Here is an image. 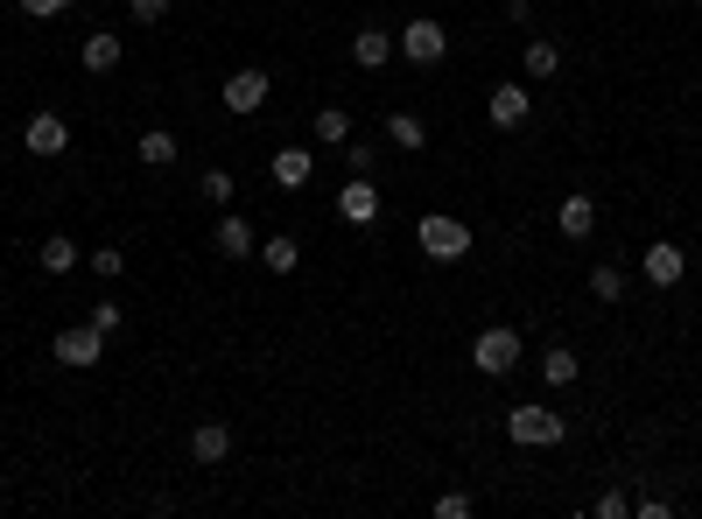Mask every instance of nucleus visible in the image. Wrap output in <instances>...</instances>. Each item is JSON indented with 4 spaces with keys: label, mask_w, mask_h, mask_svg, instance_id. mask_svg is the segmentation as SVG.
<instances>
[{
    "label": "nucleus",
    "mask_w": 702,
    "mask_h": 519,
    "mask_svg": "<svg viewBox=\"0 0 702 519\" xmlns=\"http://www.w3.org/2000/svg\"><path fill=\"white\" fill-rule=\"evenodd\" d=\"M506 436H513L520 450H556V442L570 436V421H562L556 407H513L506 414Z\"/></svg>",
    "instance_id": "obj_2"
},
{
    "label": "nucleus",
    "mask_w": 702,
    "mask_h": 519,
    "mask_svg": "<svg viewBox=\"0 0 702 519\" xmlns=\"http://www.w3.org/2000/svg\"><path fill=\"white\" fill-rule=\"evenodd\" d=\"M197 197H204V204H218V211H232V197H239V183H232V169H204V183H197Z\"/></svg>",
    "instance_id": "obj_20"
},
{
    "label": "nucleus",
    "mask_w": 702,
    "mask_h": 519,
    "mask_svg": "<svg viewBox=\"0 0 702 519\" xmlns=\"http://www.w3.org/2000/svg\"><path fill=\"white\" fill-rule=\"evenodd\" d=\"M590 512H597V519H625V512H633V498H625V492H604Z\"/></svg>",
    "instance_id": "obj_29"
},
{
    "label": "nucleus",
    "mask_w": 702,
    "mask_h": 519,
    "mask_svg": "<svg viewBox=\"0 0 702 519\" xmlns=\"http://www.w3.org/2000/svg\"><path fill=\"white\" fill-rule=\"evenodd\" d=\"M212 246H218L226 260H246V254H260V232H253L239 211H226V218H218V232H212Z\"/></svg>",
    "instance_id": "obj_11"
},
{
    "label": "nucleus",
    "mask_w": 702,
    "mask_h": 519,
    "mask_svg": "<svg viewBox=\"0 0 702 519\" xmlns=\"http://www.w3.org/2000/svg\"><path fill=\"white\" fill-rule=\"evenodd\" d=\"M337 218H345V225H372V218H380V190H372L366 176H345V190H337Z\"/></svg>",
    "instance_id": "obj_10"
},
{
    "label": "nucleus",
    "mask_w": 702,
    "mask_h": 519,
    "mask_svg": "<svg viewBox=\"0 0 702 519\" xmlns=\"http://www.w3.org/2000/svg\"><path fill=\"white\" fill-rule=\"evenodd\" d=\"M471 365L485 379H499V373H513L520 365V330H506V323H492V330H477V345H471Z\"/></svg>",
    "instance_id": "obj_3"
},
{
    "label": "nucleus",
    "mask_w": 702,
    "mask_h": 519,
    "mask_svg": "<svg viewBox=\"0 0 702 519\" xmlns=\"http://www.w3.org/2000/svg\"><path fill=\"white\" fill-rule=\"evenodd\" d=\"M345 161H352V176H372V161H380V155H372L366 141H345Z\"/></svg>",
    "instance_id": "obj_30"
},
{
    "label": "nucleus",
    "mask_w": 702,
    "mask_h": 519,
    "mask_svg": "<svg viewBox=\"0 0 702 519\" xmlns=\"http://www.w3.org/2000/svg\"><path fill=\"white\" fill-rule=\"evenodd\" d=\"M386 56H394V28L366 22V28H358V36H352V64H358V70H380Z\"/></svg>",
    "instance_id": "obj_12"
},
{
    "label": "nucleus",
    "mask_w": 702,
    "mask_h": 519,
    "mask_svg": "<svg viewBox=\"0 0 702 519\" xmlns=\"http://www.w3.org/2000/svg\"><path fill=\"white\" fill-rule=\"evenodd\" d=\"M267 92H275V78H267V70H232V78L218 85L226 113H239V120H246V113H260V106H267Z\"/></svg>",
    "instance_id": "obj_7"
},
{
    "label": "nucleus",
    "mask_w": 702,
    "mask_h": 519,
    "mask_svg": "<svg viewBox=\"0 0 702 519\" xmlns=\"http://www.w3.org/2000/svg\"><path fill=\"white\" fill-rule=\"evenodd\" d=\"M556 225H562V239H576L584 246L590 232H597V204L584 197V190H576V197H562V211H556Z\"/></svg>",
    "instance_id": "obj_13"
},
{
    "label": "nucleus",
    "mask_w": 702,
    "mask_h": 519,
    "mask_svg": "<svg viewBox=\"0 0 702 519\" xmlns=\"http://www.w3.org/2000/svg\"><path fill=\"white\" fill-rule=\"evenodd\" d=\"M639 274H647V281H653V288H675V281H681V274H689V254H681V246H675V239H653V246H647V254H639Z\"/></svg>",
    "instance_id": "obj_8"
},
{
    "label": "nucleus",
    "mask_w": 702,
    "mask_h": 519,
    "mask_svg": "<svg viewBox=\"0 0 702 519\" xmlns=\"http://www.w3.org/2000/svg\"><path fill=\"white\" fill-rule=\"evenodd\" d=\"M590 295H597V302H618V295H625V274H618V267H590Z\"/></svg>",
    "instance_id": "obj_25"
},
{
    "label": "nucleus",
    "mask_w": 702,
    "mask_h": 519,
    "mask_svg": "<svg viewBox=\"0 0 702 519\" xmlns=\"http://www.w3.org/2000/svg\"><path fill=\"white\" fill-rule=\"evenodd\" d=\"M85 323H92V330H119V323H127V309H119V302H92V316H85Z\"/></svg>",
    "instance_id": "obj_27"
},
{
    "label": "nucleus",
    "mask_w": 702,
    "mask_h": 519,
    "mask_svg": "<svg viewBox=\"0 0 702 519\" xmlns=\"http://www.w3.org/2000/svg\"><path fill=\"white\" fill-rule=\"evenodd\" d=\"M36 260H42V274H71V267H78L85 254L64 239V232H56V239H42V246H36Z\"/></svg>",
    "instance_id": "obj_18"
},
{
    "label": "nucleus",
    "mask_w": 702,
    "mask_h": 519,
    "mask_svg": "<svg viewBox=\"0 0 702 519\" xmlns=\"http://www.w3.org/2000/svg\"><path fill=\"white\" fill-rule=\"evenodd\" d=\"M127 14L141 28H155V22H169V0H127Z\"/></svg>",
    "instance_id": "obj_28"
},
{
    "label": "nucleus",
    "mask_w": 702,
    "mask_h": 519,
    "mask_svg": "<svg viewBox=\"0 0 702 519\" xmlns=\"http://www.w3.org/2000/svg\"><path fill=\"white\" fill-rule=\"evenodd\" d=\"M133 155H141L148 169H169V161H176V133L169 127H148L141 141H133Z\"/></svg>",
    "instance_id": "obj_17"
},
{
    "label": "nucleus",
    "mask_w": 702,
    "mask_h": 519,
    "mask_svg": "<svg viewBox=\"0 0 702 519\" xmlns=\"http://www.w3.org/2000/svg\"><path fill=\"white\" fill-rule=\"evenodd\" d=\"M556 64H562L556 42H527V56H520V70H527V78H556Z\"/></svg>",
    "instance_id": "obj_23"
},
{
    "label": "nucleus",
    "mask_w": 702,
    "mask_h": 519,
    "mask_svg": "<svg viewBox=\"0 0 702 519\" xmlns=\"http://www.w3.org/2000/svg\"><path fill=\"white\" fill-rule=\"evenodd\" d=\"M309 176H317V155H309V147H281L275 155V183L281 190H303Z\"/></svg>",
    "instance_id": "obj_15"
},
{
    "label": "nucleus",
    "mask_w": 702,
    "mask_h": 519,
    "mask_svg": "<svg viewBox=\"0 0 702 519\" xmlns=\"http://www.w3.org/2000/svg\"><path fill=\"white\" fill-rule=\"evenodd\" d=\"M71 0H22V14H36V22H50V14H64Z\"/></svg>",
    "instance_id": "obj_32"
},
{
    "label": "nucleus",
    "mask_w": 702,
    "mask_h": 519,
    "mask_svg": "<svg viewBox=\"0 0 702 519\" xmlns=\"http://www.w3.org/2000/svg\"><path fill=\"white\" fill-rule=\"evenodd\" d=\"M92 274L119 281V274H127V246H99V254H92Z\"/></svg>",
    "instance_id": "obj_26"
},
{
    "label": "nucleus",
    "mask_w": 702,
    "mask_h": 519,
    "mask_svg": "<svg viewBox=\"0 0 702 519\" xmlns=\"http://www.w3.org/2000/svg\"><path fill=\"white\" fill-rule=\"evenodd\" d=\"M541 379H548V387H576V351H541Z\"/></svg>",
    "instance_id": "obj_22"
},
{
    "label": "nucleus",
    "mask_w": 702,
    "mask_h": 519,
    "mask_svg": "<svg viewBox=\"0 0 702 519\" xmlns=\"http://www.w3.org/2000/svg\"><path fill=\"white\" fill-rule=\"evenodd\" d=\"M436 512H443V519H471V492H443Z\"/></svg>",
    "instance_id": "obj_31"
},
{
    "label": "nucleus",
    "mask_w": 702,
    "mask_h": 519,
    "mask_svg": "<svg viewBox=\"0 0 702 519\" xmlns=\"http://www.w3.org/2000/svg\"><path fill=\"white\" fill-rule=\"evenodd\" d=\"M386 141H394L400 155H422V147H429V127L414 120V113H386Z\"/></svg>",
    "instance_id": "obj_16"
},
{
    "label": "nucleus",
    "mask_w": 702,
    "mask_h": 519,
    "mask_svg": "<svg viewBox=\"0 0 702 519\" xmlns=\"http://www.w3.org/2000/svg\"><path fill=\"white\" fill-rule=\"evenodd\" d=\"M309 133H317L323 147H345V141H352V120H345V113H337V106H323L317 120H309Z\"/></svg>",
    "instance_id": "obj_21"
},
{
    "label": "nucleus",
    "mask_w": 702,
    "mask_h": 519,
    "mask_svg": "<svg viewBox=\"0 0 702 519\" xmlns=\"http://www.w3.org/2000/svg\"><path fill=\"white\" fill-rule=\"evenodd\" d=\"M260 260H267V274H295V260H303V246H295L289 232H275V239H260Z\"/></svg>",
    "instance_id": "obj_19"
},
{
    "label": "nucleus",
    "mask_w": 702,
    "mask_h": 519,
    "mask_svg": "<svg viewBox=\"0 0 702 519\" xmlns=\"http://www.w3.org/2000/svg\"><path fill=\"white\" fill-rule=\"evenodd\" d=\"M50 351L71 365V373H85V365H99V359H106V330H92V323H64Z\"/></svg>",
    "instance_id": "obj_5"
},
{
    "label": "nucleus",
    "mask_w": 702,
    "mask_h": 519,
    "mask_svg": "<svg viewBox=\"0 0 702 519\" xmlns=\"http://www.w3.org/2000/svg\"><path fill=\"white\" fill-rule=\"evenodd\" d=\"M190 456H197V464H226V456H232V428L226 421L190 428Z\"/></svg>",
    "instance_id": "obj_14"
},
{
    "label": "nucleus",
    "mask_w": 702,
    "mask_h": 519,
    "mask_svg": "<svg viewBox=\"0 0 702 519\" xmlns=\"http://www.w3.org/2000/svg\"><path fill=\"white\" fill-rule=\"evenodd\" d=\"M394 50L400 56H408V64H443V56H450V36H443V22H408V28H400V36H394Z\"/></svg>",
    "instance_id": "obj_6"
},
{
    "label": "nucleus",
    "mask_w": 702,
    "mask_h": 519,
    "mask_svg": "<svg viewBox=\"0 0 702 519\" xmlns=\"http://www.w3.org/2000/svg\"><path fill=\"white\" fill-rule=\"evenodd\" d=\"M85 70H119V36H92L85 42Z\"/></svg>",
    "instance_id": "obj_24"
},
{
    "label": "nucleus",
    "mask_w": 702,
    "mask_h": 519,
    "mask_svg": "<svg viewBox=\"0 0 702 519\" xmlns=\"http://www.w3.org/2000/svg\"><path fill=\"white\" fill-rule=\"evenodd\" d=\"M414 246H422L429 260L450 267V260H464V254H471V225H464V218H450V211H429L422 225H414Z\"/></svg>",
    "instance_id": "obj_1"
},
{
    "label": "nucleus",
    "mask_w": 702,
    "mask_h": 519,
    "mask_svg": "<svg viewBox=\"0 0 702 519\" xmlns=\"http://www.w3.org/2000/svg\"><path fill=\"white\" fill-rule=\"evenodd\" d=\"M485 113H492V127H499V133L527 127V113H534L527 78H499V85H492V99H485Z\"/></svg>",
    "instance_id": "obj_4"
},
{
    "label": "nucleus",
    "mask_w": 702,
    "mask_h": 519,
    "mask_svg": "<svg viewBox=\"0 0 702 519\" xmlns=\"http://www.w3.org/2000/svg\"><path fill=\"white\" fill-rule=\"evenodd\" d=\"M695 78H702V64H695Z\"/></svg>",
    "instance_id": "obj_33"
},
{
    "label": "nucleus",
    "mask_w": 702,
    "mask_h": 519,
    "mask_svg": "<svg viewBox=\"0 0 702 519\" xmlns=\"http://www.w3.org/2000/svg\"><path fill=\"white\" fill-rule=\"evenodd\" d=\"M22 147H28V155H64V147H71V120H64V113H36V120L22 127Z\"/></svg>",
    "instance_id": "obj_9"
}]
</instances>
